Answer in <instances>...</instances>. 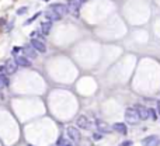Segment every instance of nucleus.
Listing matches in <instances>:
<instances>
[{
    "mask_svg": "<svg viewBox=\"0 0 160 146\" xmlns=\"http://www.w3.org/2000/svg\"><path fill=\"white\" fill-rule=\"evenodd\" d=\"M139 119H140L139 114H138L135 107L127 108V111H125V121H127L129 125H136V124L139 122Z\"/></svg>",
    "mask_w": 160,
    "mask_h": 146,
    "instance_id": "nucleus-1",
    "label": "nucleus"
},
{
    "mask_svg": "<svg viewBox=\"0 0 160 146\" xmlns=\"http://www.w3.org/2000/svg\"><path fill=\"white\" fill-rule=\"evenodd\" d=\"M82 2L80 0H67V10H69L70 14H73L74 17L80 16V7H82Z\"/></svg>",
    "mask_w": 160,
    "mask_h": 146,
    "instance_id": "nucleus-2",
    "label": "nucleus"
},
{
    "mask_svg": "<svg viewBox=\"0 0 160 146\" xmlns=\"http://www.w3.org/2000/svg\"><path fill=\"white\" fill-rule=\"evenodd\" d=\"M30 45L33 46L37 52L39 53H45L46 52V45L45 42L42 40H38V38H31V42H30Z\"/></svg>",
    "mask_w": 160,
    "mask_h": 146,
    "instance_id": "nucleus-3",
    "label": "nucleus"
},
{
    "mask_svg": "<svg viewBox=\"0 0 160 146\" xmlns=\"http://www.w3.org/2000/svg\"><path fill=\"white\" fill-rule=\"evenodd\" d=\"M160 145V136L157 135H150L142 139V146H159Z\"/></svg>",
    "mask_w": 160,
    "mask_h": 146,
    "instance_id": "nucleus-4",
    "label": "nucleus"
},
{
    "mask_svg": "<svg viewBox=\"0 0 160 146\" xmlns=\"http://www.w3.org/2000/svg\"><path fill=\"white\" fill-rule=\"evenodd\" d=\"M49 10L58 13V14H61V16H65V14H67V13H69L67 6H66V4H62V3H53V4H51Z\"/></svg>",
    "mask_w": 160,
    "mask_h": 146,
    "instance_id": "nucleus-5",
    "label": "nucleus"
},
{
    "mask_svg": "<svg viewBox=\"0 0 160 146\" xmlns=\"http://www.w3.org/2000/svg\"><path fill=\"white\" fill-rule=\"evenodd\" d=\"M66 132H67V136H69L73 142H79L80 138H82V135H80L79 129H77V128H74V126H67Z\"/></svg>",
    "mask_w": 160,
    "mask_h": 146,
    "instance_id": "nucleus-6",
    "label": "nucleus"
},
{
    "mask_svg": "<svg viewBox=\"0 0 160 146\" xmlns=\"http://www.w3.org/2000/svg\"><path fill=\"white\" fill-rule=\"evenodd\" d=\"M17 68H18V65H17V62L14 61V59H8V61H6V63H4V69H6V73H7V75L16 73Z\"/></svg>",
    "mask_w": 160,
    "mask_h": 146,
    "instance_id": "nucleus-7",
    "label": "nucleus"
},
{
    "mask_svg": "<svg viewBox=\"0 0 160 146\" xmlns=\"http://www.w3.org/2000/svg\"><path fill=\"white\" fill-rule=\"evenodd\" d=\"M23 52H24V56L28 58V59H35L38 55V52L35 51V49L31 46V45H25V46H23V49H21Z\"/></svg>",
    "mask_w": 160,
    "mask_h": 146,
    "instance_id": "nucleus-8",
    "label": "nucleus"
},
{
    "mask_svg": "<svg viewBox=\"0 0 160 146\" xmlns=\"http://www.w3.org/2000/svg\"><path fill=\"white\" fill-rule=\"evenodd\" d=\"M14 61H16L17 65L21 66V68H30V66H31V61H30L28 58H25L24 55H18V56H16Z\"/></svg>",
    "mask_w": 160,
    "mask_h": 146,
    "instance_id": "nucleus-9",
    "label": "nucleus"
},
{
    "mask_svg": "<svg viewBox=\"0 0 160 146\" xmlns=\"http://www.w3.org/2000/svg\"><path fill=\"white\" fill-rule=\"evenodd\" d=\"M135 108H136V111H138V114H139L140 119H148L149 118V108H146V107L142 106V104L135 106Z\"/></svg>",
    "mask_w": 160,
    "mask_h": 146,
    "instance_id": "nucleus-10",
    "label": "nucleus"
},
{
    "mask_svg": "<svg viewBox=\"0 0 160 146\" xmlns=\"http://www.w3.org/2000/svg\"><path fill=\"white\" fill-rule=\"evenodd\" d=\"M77 126L82 128V129H89V128H90V121L87 119V117L80 115V117L77 118Z\"/></svg>",
    "mask_w": 160,
    "mask_h": 146,
    "instance_id": "nucleus-11",
    "label": "nucleus"
},
{
    "mask_svg": "<svg viewBox=\"0 0 160 146\" xmlns=\"http://www.w3.org/2000/svg\"><path fill=\"white\" fill-rule=\"evenodd\" d=\"M112 129L121 135L127 134V125H125L124 122H117V124H114V125H112Z\"/></svg>",
    "mask_w": 160,
    "mask_h": 146,
    "instance_id": "nucleus-12",
    "label": "nucleus"
},
{
    "mask_svg": "<svg viewBox=\"0 0 160 146\" xmlns=\"http://www.w3.org/2000/svg\"><path fill=\"white\" fill-rule=\"evenodd\" d=\"M45 17H46V20L48 21H59L62 18V16L61 14H58V13H55V11H52V10H49V11H46L45 13Z\"/></svg>",
    "mask_w": 160,
    "mask_h": 146,
    "instance_id": "nucleus-13",
    "label": "nucleus"
},
{
    "mask_svg": "<svg viewBox=\"0 0 160 146\" xmlns=\"http://www.w3.org/2000/svg\"><path fill=\"white\" fill-rule=\"evenodd\" d=\"M52 30V21H44L41 24V33L42 35H48Z\"/></svg>",
    "mask_w": 160,
    "mask_h": 146,
    "instance_id": "nucleus-14",
    "label": "nucleus"
},
{
    "mask_svg": "<svg viewBox=\"0 0 160 146\" xmlns=\"http://www.w3.org/2000/svg\"><path fill=\"white\" fill-rule=\"evenodd\" d=\"M96 125H97V128H99L100 132H103V134H107V132H110V128H108V125H107V124H104V122L97 121V122H96Z\"/></svg>",
    "mask_w": 160,
    "mask_h": 146,
    "instance_id": "nucleus-15",
    "label": "nucleus"
},
{
    "mask_svg": "<svg viewBox=\"0 0 160 146\" xmlns=\"http://www.w3.org/2000/svg\"><path fill=\"white\" fill-rule=\"evenodd\" d=\"M39 16H41V11L35 13V14H34L33 17H30L28 20L25 21V23H24V25H30V24H31V23H33V21H35V20H37V18H38V17H39Z\"/></svg>",
    "mask_w": 160,
    "mask_h": 146,
    "instance_id": "nucleus-16",
    "label": "nucleus"
},
{
    "mask_svg": "<svg viewBox=\"0 0 160 146\" xmlns=\"http://www.w3.org/2000/svg\"><path fill=\"white\" fill-rule=\"evenodd\" d=\"M58 146H72V143L70 142H67L65 138H59L58 139V143H56Z\"/></svg>",
    "mask_w": 160,
    "mask_h": 146,
    "instance_id": "nucleus-17",
    "label": "nucleus"
},
{
    "mask_svg": "<svg viewBox=\"0 0 160 146\" xmlns=\"http://www.w3.org/2000/svg\"><path fill=\"white\" fill-rule=\"evenodd\" d=\"M149 117H152V119H156L157 118V114L153 108H149Z\"/></svg>",
    "mask_w": 160,
    "mask_h": 146,
    "instance_id": "nucleus-18",
    "label": "nucleus"
},
{
    "mask_svg": "<svg viewBox=\"0 0 160 146\" xmlns=\"http://www.w3.org/2000/svg\"><path fill=\"white\" fill-rule=\"evenodd\" d=\"M27 10H28V7H20L18 10H17V14H18V16H21V14H25V13H27Z\"/></svg>",
    "mask_w": 160,
    "mask_h": 146,
    "instance_id": "nucleus-19",
    "label": "nucleus"
},
{
    "mask_svg": "<svg viewBox=\"0 0 160 146\" xmlns=\"http://www.w3.org/2000/svg\"><path fill=\"white\" fill-rule=\"evenodd\" d=\"M131 145H132V142H131V141H125V142H124L121 146H131Z\"/></svg>",
    "mask_w": 160,
    "mask_h": 146,
    "instance_id": "nucleus-20",
    "label": "nucleus"
},
{
    "mask_svg": "<svg viewBox=\"0 0 160 146\" xmlns=\"http://www.w3.org/2000/svg\"><path fill=\"white\" fill-rule=\"evenodd\" d=\"M93 138H94V139H100V138H101V135L96 134V135H93Z\"/></svg>",
    "mask_w": 160,
    "mask_h": 146,
    "instance_id": "nucleus-21",
    "label": "nucleus"
},
{
    "mask_svg": "<svg viewBox=\"0 0 160 146\" xmlns=\"http://www.w3.org/2000/svg\"><path fill=\"white\" fill-rule=\"evenodd\" d=\"M157 113L160 114V101H157Z\"/></svg>",
    "mask_w": 160,
    "mask_h": 146,
    "instance_id": "nucleus-22",
    "label": "nucleus"
},
{
    "mask_svg": "<svg viewBox=\"0 0 160 146\" xmlns=\"http://www.w3.org/2000/svg\"><path fill=\"white\" fill-rule=\"evenodd\" d=\"M2 87H3V84H2V80H0V89H2Z\"/></svg>",
    "mask_w": 160,
    "mask_h": 146,
    "instance_id": "nucleus-23",
    "label": "nucleus"
},
{
    "mask_svg": "<svg viewBox=\"0 0 160 146\" xmlns=\"http://www.w3.org/2000/svg\"><path fill=\"white\" fill-rule=\"evenodd\" d=\"M80 2H82V3H84V2H89V0H80Z\"/></svg>",
    "mask_w": 160,
    "mask_h": 146,
    "instance_id": "nucleus-24",
    "label": "nucleus"
},
{
    "mask_svg": "<svg viewBox=\"0 0 160 146\" xmlns=\"http://www.w3.org/2000/svg\"><path fill=\"white\" fill-rule=\"evenodd\" d=\"M44 2H49V0H44Z\"/></svg>",
    "mask_w": 160,
    "mask_h": 146,
    "instance_id": "nucleus-25",
    "label": "nucleus"
}]
</instances>
